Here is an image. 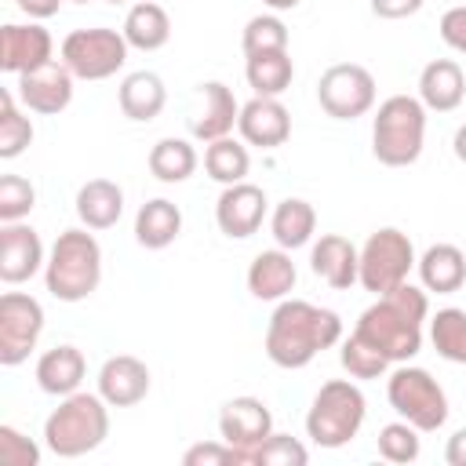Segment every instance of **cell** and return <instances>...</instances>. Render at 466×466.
Here are the masks:
<instances>
[{
  "label": "cell",
  "instance_id": "f35d334b",
  "mask_svg": "<svg viewBox=\"0 0 466 466\" xmlns=\"http://www.w3.org/2000/svg\"><path fill=\"white\" fill-rule=\"evenodd\" d=\"M36 208V189L22 175H0V222H25Z\"/></svg>",
  "mask_w": 466,
  "mask_h": 466
},
{
  "label": "cell",
  "instance_id": "681fc988",
  "mask_svg": "<svg viewBox=\"0 0 466 466\" xmlns=\"http://www.w3.org/2000/svg\"><path fill=\"white\" fill-rule=\"evenodd\" d=\"M73 4H91V0H73Z\"/></svg>",
  "mask_w": 466,
  "mask_h": 466
},
{
  "label": "cell",
  "instance_id": "7c38bea8",
  "mask_svg": "<svg viewBox=\"0 0 466 466\" xmlns=\"http://www.w3.org/2000/svg\"><path fill=\"white\" fill-rule=\"evenodd\" d=\"M73 73L62 58H51L29 73H18L15 80V95L18 102L29 109V113H40V116H58L62 109H69L73 102Z\"/></svg>",
  "mask_w": 466,
  "mask_h": 466
},
{
  "label": "cell",
  "instance_id": "5bb4252c",
  "mask_svg": "<svg viewBox=\"0 0 466 466\" xmlns=\"http://www.w3.org/2000/svg\"><path fill=\"white\" fill-rule=\"evenodd\" d=\"M266 211H269L266 189L248 182V178L233 182V186H222V193L215 200V222L229 240H248L251 233H258Z\"/></svg>",
  "mask_w": 466,
  "mask_h": 466
},
{
  "label": "cell",
  "instance_id": "c3c4849f",
  "mask_svg": "<svg viewBox=\"0 0 466 466\" xmlns=\"http://www.w3.org/2000/svg\"><path fill=\"white\" fill-rule=\"evenodd\" d=\"M106 4H138V0H106Z\"/></svg>",
  "mask_w": 466,
  "mask_h": 466
},
{
  "label": "cell",
  "instance_id": "f6af8a7d",
  "mask_svg": "<svg viewBox=\"0 0 466 466\" xmlns=\"http://www.w3.org/2000/svg\"><path fill=\"white\" fill-rule=\"evenodd\" d=\"M444 462L448 466H466V426H459L448 444H444Z\"/></svg>",
  "mask_w": 466,
  "mask_h": 466
},
{
  "label": "cell",
  "instance_id": "7402d4cb",
  "mask_svg": "<svg viewBox=\"0 0 466 466\" xmlns=\"http://www.w3.org/2000/svg\"><path fill=\"white\" fill-rule=\"evenodd\" d=\"M295 280H299V269L291 262V251H284V248H266L248 266V291L258 302H280V299H288L291 288H295Z\"/></svg>",
  "mask_w": 466,
  "mask_h": 466
},
{
  "label": "cell",
  "instance_id": "2e32d148",
  "mask_svg": "<svg viewBox=\"0 0 466 466\" xmlns=\"http://www.w3.org/2000/svg\"><path fill=\"white\" fill-rule=\"evenodd\" d=\"M237 116H240V102L233 98V87H226L222 80H204L197 87V109L189 116V135L208 146L215 138L233 135Z\"/></svg>",
  "mask_w": 466,
  "mask_h": 466
},
{
  "label": "cell",
  "instance_id": "44dd1931",
  "mask_svg": "<svg viewBox=\"0 0 466 466\" xmlns=\"http://www.w3.org/2000/svg\"><path fill=\"white\" fill-rule=\"evenodd\" d=\"M466 98V73L455 58H433L419 73V102L430 113H455Z\"/></svg>",
  "mask_w": 466,
  "mask_h": 466
},
{
  "label": "cell",
  "instance_id": "ba28073f",
  "mask_svg": "<svg viewBox=\"0 0 466 466\" xmlns=\"http://www.w3.org/2000/svg\"><path fill=\"white\" fill-rule=\"evenodd\" d=\"M415 262L419 258H415L411 237L397 226H382L360 244V277H357V284L371 295H386V291H393L408 280Z\"/></svg>",
  "mask_w": 466,
  "mask_h": 466
},
{
  "label": "cell",
  "instance_id": "f1b7e54d",
  "mask_svg": "<svg viewBox=\"0 0 466 466\" xmlns=\"http://www.w3.org/2000/svg\"><path fill=\"white\" fill-rule=\"evenodd\" d=\"M120 33L135 51H160L171 40V15L157 0H138L127 7Z\"/></svg>",
  "mask_w": 466,
  "mask_h": 466
},
{
  "label": "cell",
  "instance_id": "30bf717a",
  "mask_svg": "<svg viewBox=\"0 0 466 466\" xmlns=\"http://www.w3.org/2000/svg\"><path fill=\"white\" fill-rule=\"evenodd\" d=\"M375 76L357 62H335L317 80V102L331 120H357L375 109Z\"/></svg>",
  "mask_w": 466,
  "mask_h": 466
},
{
  "label": "cell",
  "instance_id": "484cf974",
  "mask_svg": "<svg viewBox=\"0 0 466 466\" xmlns=\"http://www.w3.org/2000/svg\"><path fill=\"white\" fill-rule=\"evenodd\" d=\"M124 215V189L113 178H87L76 189V218L87 229H113Z\"/></svg>",
  "mask_w": 466,
  "mask_h": 466
},
{
  "label": "cell",
  "instance_id": "e575fe53",
  "mask_svg": "<svg viewBox=\"0 0 466 466\" xmlns=\"http://www.w3.org/2000/svg\"><path fill=\"white\" fill-rule=\"evenodd\" d=\"M240 47H244V58L248 55H266V51H288V25H284V18L277 11L248 18V25L240 33Z\"/></svg>",
  "mask_w": 466,
  "mask_h": 466
},
{
  "label": "cell",
  "instance_id": "4316f807",
  "mask_svg": "<svg viewBox=\"0 0 466 466\" xmlns=\"http://www.w3.org/2000/svg\"><path fill=\"white\" fill-rule=\"evenodd\" d=\"M178 233H182V211L167 197H153V200H146L138 208V215H135V240L146 251L171 248L178 240Z\"/></svg>",
  "mask_w": 466,
  "mask_h": 466
},
{
  "label": "cell",
  "instance_id": "4fadbf2b",
  "mask_svg": "<svg viewBox=\"0 0 466 466\" xmlns=\"http://www.w3.org/2000/svg\"><path fill=\"white\" fill-rule=\"evenodd\" d=\"M273 433V411L258 397H233L218 411V437L240 451L244 462H251V451Z\"/></svg>",
  "mask_w": 466,
  "mask_h": 466
},
{
  "label": "cell",
  "instance_id": "74e56055",
  "mask_svg": "<svg viewBox=\"0 0 466 466\" xmlns=\"http://www.w3.org/2000/svg\"><path fill=\"white\" fill-rule=\"evenodd\" d=\"M251 462L255 466H306L309 462V451L299 437L291 433H269L255 451H251Z\"/></svg>",
  "mask_w": 466,
  "mask_h": 466
},
{
  "label": "cell",
  "instance_id": "d6986e66",
  "mask_svg": "<svg viewBox=\"0 0 466 466\" xmlns=\"http://www.w3.org/2000/svg\"><path fill=\"white\" fill-rule=\"evenodd\" d=\"M309 269L335 291H346L360 277V248L342 233H320L309 244Z\"/></svg>",
  "mask_w": 466,
  "mask_h": 466
},
{
  "label": "cell",
  "instance_id": "60d3db41",
  "mask_svg": "<svg viewBox=\"0 0 466 466\" xmlns=\"http://www.w3.org/2000/svg\"><path fill=\"white\" fill-rule=\"evenodd\" d=\"M240 451L233 444H226L222 437L218 441H200L193 448L182 451V466H240Z\"/></svg>",
  "mask_w": 466,
  "mask_h": 466
},
{
  "label": "cell",
  "instance_id": "8d00e7d4",
  "mask_svg": "<svg viewBox=\"0 0 466 466\" xmlns=\"http://www.w3.org/2000/svg\"><path fill=\"white\" fill-rule=\"evenodd\" d=\"M379 444V455L386 462H415L422 455V437L419 430L408 422V419H397V422H386L375 437Z\"/></svg>",
  "mask_w": 466,
  "mask_h": 466
},
{
  "label": "cell",
  "instance_id": "d4e9b609",
  "mask_svg": "<svg viewBox=\"0 0 466 466\" xmlns=\"http://www.w3.org/2000/svg\"><path fill=\"white\" fill-rule=\"evenodd\" d=\"M415 269H419L422 288L426 291H437V295H451V291H459L466 284V255H462V248H455L448 240L430 244L419 255Z\"/></svg>",
  "mask_w": 466,
  "mask_h": 466
},
{
  "label": "cell",
  "instance_id": "e0dca14e",
  "mask_svg": "<svg viewBox=\"0 0 466 466\" xmlns=\"http://www.w3.org/2000/svg\"><path fill=\"white\" fill-rule=\"evenodd\" d=\"M55 58V40L40 22H7L0 29V69L4 73H29Z\"/></svg>",
  "mask_w": 466,
  "mask_h": 466
},
{
  "label": "cell",
  "instance_id": "6da1fadb",
  "mask_svg": "<svg viewBox=\"0 0 466 466\" xmlns=\"http://www.w3.org/2000/svg\"><path fill=\"white\" fill-rule=\"evenodd\" d=\"M339 342H342V317L306 299H280L266 324V357L284 371H299L313 364L317 353Z\"/></svg>",
  "mask_w": 466,
  "mask_h": 466
},
{
  "label": "cell",
  "instance_id": "836d02e7",
  "mask_svg": "<svg viewBox=\"0 0 466 466\" xmlns=\"http://www.w3.org/2000/svg\"><path fill=\"white\" fill-rule=\"evenodd\" d=\"M430 342L444 360L466 364V309H459V306L437 309L430 317Z\"/></svg>",
  "mask_w": 466,
  "mask_h": 466
},
{
  "label": "cell",
  "instance_id": "52a82bcc",
  "mask_svg": "<svg viewBox=\"0 0 466 466\" xmlns=\"http://www.w3.org/2000/svg\"><path fill=\"white\" fill-rule=\"evenodd\" d=\"M386 400L390 408L408 419L419 433H437L448 422V397L441 390V382L419 368V364H397L386 379Z\"/></svg>",
  "mask_w": 466,
  "mask_h": 466
},
{
  "label": "cell",
  "instance_id": "ab89813d",
  "mask_svg": "<svg viewBox=\"0 0 466 466\" xmlns=\"http://www.w3.org/2000/svg\"><path fill=\"white\" fill-rule=\"evenodd\" d=\"M0 462L4 466H40V444L29 441L11 422H0Z\"/></svg>",
  "mask_w": 466,
  "mask_h": 466
},
{
  "label": "cell",
  "instance_id": "9a60e30c",
  "mask_svg": "<svg viewBox=\"0 0 466 466\" xmlns=\"http://www.w3.org/2000/svg\"><path fill=\"white\" fill-rule=\"evenodd\" d=\"M47 262L44 240L29 222H4L0 226V280L4 284H25L33 280Z\"/></svg>",
  "mask_w": 466,
  "mask_h": 466
},
{
  "label": "cell",
  "instance_id": "4dcf8cb0",
  "mask_svg": "<svg viewBox=\"0 0 466 466\" xmlns=\"http://www.w3.org/2000/svg\"><path fill=\"white\" fill-rule=\"evenodd\" d=\"M244 76H248V87L255 95H269V98H280L291 80H295V62L288 51H266V55H248L244 62Z\"/></svg>",
  "mask_w": 466,
  "mask_h": 466
},
{
  "label": "cell",
  "instance_id": "8992f818",
  "mask_svg": "<svg viewBox=\"0 0 466 466\" xmlns=\"http://www.w3.org/2000/svg\"><path fill=\"white\" fill-rule=\"evenodd\" d=\"M364 415H368V400L360 386L350 379H331L313 393V404L306 411V437L328 451L346 448L360 433Z\"/></svg>",
  "mask_w": 466,
  "mask_h": 466
},
{
  "label": "cell",
  "instance_id": "7dc6e473",
  "mask_svg": "<svg viewBox=\"0 0 466 466\" xmlns=\"http://www.w3.org/2000/svg\"><path fill=\"white\" fill-rule=\"evenodd\" d=\"M262 4H266L269 11H277V15H280V11H295L302 0H262Z\"/></svg>",
  "mask_w": 466,
  "mask_h": 466
},
{
  "label": "cell",
  "instance_id": "bcb514c9",
  "mask_svg": "<svg viewBox=\"0 0 466 466\" xmlns=\"http://www.w3.org/2000/svg\"><path fill=\"white\" fill-rule=\"evenodd\" d=\"M451 153L466 164V124H459V127H455V135H451Z\"/></svg>",
  "mask_w": 466,
  "mask_h": 466
},
{
  "label": "cell",
  "instance_id": "ac0fdd59",
  "mask_svg": "<svg viewBox=\"0 0 466 466\" xmlns=\"http://www.w3.org/2000/svg\"><path fill=\"white\" fill-rule=\"evenodd\" d=\"M237 131L248 146H258V149H277L291 138V113L280 98H269V95H255L251 102L240 106V116H237Z\"/></svg>",
  "mask_w": 466,
  "mask_h": 466
},
{
  "label": "cell",
  "instance_id": "d6a6232c",
  "mask_svg": "<svg viewBox=\"0 0 466 466\" xmlns=\"http://www.w3.org/2000/svg\"><path fill=\"white\" fill-rule=\"evenodd\" d=\"M29 109L18 102L15 87L0 91V157L15 160L33 146V120L25 116Z\"/></svg>",
  "mask_w": 466,
  "mask_h": 466
},
{
  "label": "cell",
  "instance_id": "ffe728a7",
  "mask_svg": "<svg viewBox=\"0 0 466 466\" xmlns=\"http://www.w3.org/2000/svg\"><path fill=\"white\" fill-rule=\"evenodd\" d=\"M98 393L109 408H135L138 400H146V393H149L146 360H138L131 353L106 357V364L98 368Z\"/></svg>",
  "mask_w": 466,
  "mask_h": 466
},
{
  "label": "cell",
  "instance_id": "ee69618b",
  "mask_svg": "<svg viewBox=\"0 0 466 466\" xmlns=\"http://www.w3.org/2000/svg\"><path fill=\"white\" fill-rule=\"evenodd\" d=\"M15 4H18V11L29 15L33 22H44V18L58 15V7H62V0H15Z\"/></svg>",
  "mask_w": 466,
  "mask_h": 466
},
{
  "label": "cell",
  "instance_id": "f546056e",
  "mask_svg": "<svg viewBox=\"0 0 466 466\" xmlns=\"http://www.w3.org/2000/svg\"><path fill=\"white\" fill-rule=\"evenodd\" d=\"M146 164H149V175H153L157 182L175 186V182H186V178L197 171L200 157H197V149H193L189 138H175V135H167V138L153 142Z\"/></svg>",
  "mask_w": 466,
  "mask_h": 466
},
{
  "label": "cell",
  "instance_id": "7a4b0ae2",
  "mask_svg": "<svg viewBox=\"0 0 466 466\" xmlns=\"http://www.w3.org/2000/svg\"><path fill=\"white\" fill-rule=\"evenodd\" d=\"M430 324V291L415 284H400L386 295H375V302L357 317L353 331L371 342L390 364H404L422 350V328Z\"/></svg>",
  "mask_w": 466,
  "mask_h": 466
},
{
  "label": "cell",
  "instance_id": "5b68a950",
  "mask_svg": "<svg viewBox=\"0 0 466 466\" xmlns=\"http://www.w3.org/2000/svg\"><path fill=\"white\" fill-rule=\"evenodd\" d=\"M426 106L419 95H390L371 116V153L386 167H411L426 146Z\"/></svg>",
  "mask_w": 466,
  "mask_h": 466
},
{
  "label": "cell",
  "instance_id": "603a6c76",
  "mask_svg": "<svg viewBox=\"0 0 466 466\" xmlns=\"http://www.w3.org/2000/svg\"><path fill=\"white\" fill-rule=\"evenodd\" d=\"M84 375H87V360H84V353L73 342L51 346L36 360V386L47 397H69V393H76L80 382H84Z\"/></svg>",
  "mask_w": 466,
  "mask_h": 466
},
{
  "label": "cell",
  "instance_id": "cb8c5ba5",
  "mask_svg": "<svg viewBox=\"0 0 466 466\" xmlns=\"http://www.w3.org/2000/svg\"><path fill=\"white\" fill-rule=\"evenodd\" d=\"M116 106H120V113H124L127 120L149 124V120H157V116L164 113V106H167V87H164V80H160L157 73L135 69V73H127V76L120 80V87H116Z\"/></svg>",
  "mask_w": 466,
  "mask_h": 466
},
{
  "label": "cell",
  "instance_id": "b9f144b4",
  "mask_svg": "<svg viewBox=\"0 0 466 466\" xmlns=\"http://www.w3.org/2000/svg\"><path fill=\"white\" fill-rule=\"evenodd\" d=\"M441 40L455 51V55H466V4H459V7H448L444 15H441Z\"/></svg>",
  "mask_w": 466,
  "mask_h": 466
},
{
  "label": "cell",
  "instance_id": "3957f363",
  "mask_svg": "<svg viewBox=\"0 0 466 466\" xmlns=\"http://www.w3.org/2000/svg\"><path fill=\"white\" fill-rule=\"evenodd\" d=\"M44 284L58 302H84L102 284V248L87 226L62 229L44 262Z\"/></svg>",
  "mask_w": 466,
  "mask_h": 466
},
{
  "label": "cell",
  "instance_id": "8fae6325",
  "mask_svg": "<svg viewBox=\"0 0 466 466\" xmlns=\"http://www.w3.org/2000/svg\"><path fill=\"white\" fill-rule=\"evenodd\" d=\"M44 331V306L25 291L0 295V364L18 368L29 360Z\"/></svg>",
  "mask_w": 466,
  "mask_h": 466
},
{
  "label": "cell",
  "instance_id": "83f0119b",
  "mask_svg": "<svg viewBox=\"0 0 466 466\" xmlns=\"http://www.w3.org/2000/svg\"><path fill=\"white\" fill-rule=\"evenodd\" d=\"M269 233L277 240V248L284 251H295V248H306L313 244V233H317V208L302 197H284L273 215H269Z\"/></svg>",
  "mask_w": 466,
  "mask_h": 466
},
{
  "label": "cell",
  "instance_id": "1f68e13d",
  "mask_svg": "<svg viewBox=\"0 0 466 466\" xmlns=\"http://www.w3.org/2000/svg\"><path fill=\"white\" fill-rule=\"evenodd\" d=\"M204 171H208V178H215L218 186L244 182V178H248V171H251L248 142H237L233 135L208 142V149H204Z\"/></svg>",
  "mask_w": 466,
  "mask_h": 466
},
{
  "label": "cell",
  "instance_id": "9c48e42d",
  "mask_svg": "<svg viewBox=\"0 0 466 466\" xmlns=\"http://www.w3.org/2000/svg\"><path fill=\"white\" fill-rule=\"evenodd\" d=\"M127 51H131V44L124 40V33L109 29V25L73 29L58 47L62 62L69 66V73L76 80H109L113 73L124 69Z\"/></svg>",
  "mask_w": 466,
  "mask_h": 466
},
{
  "label": "cell",
  "instance_id": "7bdbcfd3",
  "mask_svg": "<svg viewBox=\"0 0 466 466\" xmlns=\"http://www.w3.org/2000/svg\"><path fill=\"white\" fill-rule=\"evenodd\" d=\"M426 0H371V15L375 18H386V22H400V18H411L422 11Z\"/></svg>",
  "mask_w": 466,
  "mask_h": 466
},
{
  "label": "cell",
  "instance_id": "277c9868",
  "mask_svg": "<svg viewBox=\"0 0 466 466\" xmlns=\"http://www.w3.org/2000/svg\"><path fill=\"white\" fill-rule=\"evenodd\" d=\"M109 437V404L102 393H69L58 397V408L44 419V448L58 459H80Z\"/></svg>",
  "mask_w": 466,
  "mask_h": 466
},
{
  "label": "cell",
  "instance_id": "d590c367",
  "mask_svg": "<svg viewBox=\"0 0 466 466\" xmlns=\"http://www.w3.org/2000/svg\"><path fill=\"white\" fill-rule=\"evenodd\" d=\"M339 360H342V368L350 371V379H382V375L390 371V360H386L371 342H364L357 331H353L350 339H342Z\"/></svg>",
  "mask_w": 466,
  "mask_h": 466
}]
</instances>
